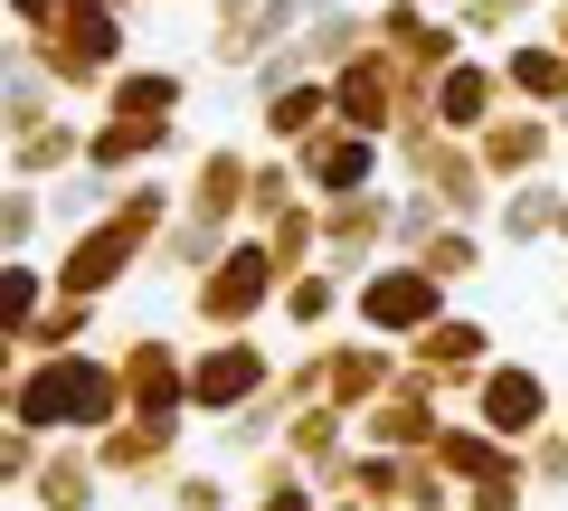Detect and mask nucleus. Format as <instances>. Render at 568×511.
<instances>
[{"label":"nucleus","mask_w":568,"mask_h":511,"mask_svg":"<svg viewBox=\"0 0 568 511\" xmlns=\"http://www.w3.org/2000/svg\"><path fill=\"white\" fill-rule=\"evenodd\" d=\"M294 181H313L323 200H351V190L379 181V133H351V123H323L294 143Z\"/></svg>","instance_id":"4"},{"label":"nucleus","mask_w":568,"mask_h":511,"mask_svg":"<svg viewBox=\"0 0 568 511\" xmlns=\"http://www.w3.org/2000/svg\"><path fill=\"white\" fill-rule=\"evenodd\" d=\"M436 304H446V285H436L426 266H379L361 285V323L369 331H426V323H436Z\"/></svg>","instance_id":"7"},{"label":"nucleus","mask_w":568,"mask_h":511,"mask_svg":"<svg viewBox=\"0 0 568 511\" xmlns=\"http://www.w3.org/2000/svg\"><path fill=\"white\" fill-rule=\"evenodd\" d=\"M20 427L48 436V427H104V417L123 408V369H104L95 350H48L39 369L20 379Z\"/></svg>","instance_id":"1"},{"label":"nucleus","mask_w":568,"mask_h":511,"mask_svg":"<svg viewBox=\"0 0 568 511\" xmlns=\"http://www.w3.org/2000/svg\"><path fill=\"white\" fill-rule=\"evenodd\" d=\"M171 502H181V511H227V492L209 483V473H181V483H171Z\"/></svg>","instance_id":"28"},{"label":"nucleus","mask_w":568,"mask_h":511,"mask_svg":"<svg viewBox=\"0 0 568 511\" xmlns=\"http://www.w3.org/2000/svg\"><path fill=\"white\" fill-rule=\"evenodd\" d=\"M114 10H133V0H114Z\"/></svg>","instance_id":"32"},{"label":"nucleus","mask_w":568,"mask_h":511,"mask_svg":"<svg viewBox=\"0 0 568 511\" xmlns=\"http://www.w3.org/2000/svg\"><path fill=\"white\" fill-rule=\"evenodd\" d=\"M379 379H388L379 350H332V360H323V389H332V398H369Z\"/></svg>","instance_id":"23"},{"label":"nucleus","mask_w":568,"mask_h":511,"mask_svg":"<svg viewBox=\"0 0 568 511\" xmlns=\"http://www.w3.org/2000/svg\"><path fill=\"white\" fill-rule=\"evenodd\" d=\"M503 85L540 114H568V48L559 39H511L503 48Z\"/></svg>","instance_id":"12"},{"label":"nucleus","mask_w":568,"mask_h":511,"mask_svg":"<svg viewBox=\"0 0 568 511\" xmlns=\"http://www.w3.org/2000/svg\"><path fill=\"white\" fill-rule=\"evenodd\" d=\"M474 408H484L493 436H540L549 379H540V369H484V379H474Z\"/></svg>","instance_id":"10"},{"label":"nucleus","mask_w":568,"mask_h":511,"mask_svg":"<svg viewBox=\"0 0 568 511\" xmlns=\"http://www.w3.org/2000/svg\"><path fill=\"white\" fill-rule=\"evenodd\" d=\"M265 133L275 143H304V133H323L332 123V76H294V85H265Z\"/></svg>","instance_id":"16"},{"label":"nucleus","mask_w":568,"mask_h":511,"mask_svg":"<svg viewBox=\"0 0 568 511\" xmlns=\"http://www.w3.org/2000/svg\"><path fill=\"white\" fill-rule=\"evenodd\" d=\"M123 398H133L142 417H162V427L190 408V369L171 360V341H133V360H123Z\"/></svg>","instance_id":"13"},{"label":"nucleus","mask_w":568,"mask_h":511,"mask_svg":"<svg viewBox=\"0 0 568 511\" xmlns=\"http://www.w3.org/2000/svg\"><path fill=\"white\" fill-rule=\"evenodd\" d=\"M256 389H265V350L256 341H219L209 360H190V408H227L237 417Z\"/></svg>","instance_id":"9"},{"label":"nucleus","mask_w":568,"mask_h":511,"mask_svg":"<svg viewBox=\"0 0 568 511\" xmlns=\"http://www.w3.org/2000/svg\"><path fill=\"white\" fill-rule=\"evenodd\" d=\"M181 104H190V76H181V67H114V85H104V114L181 123Z\"/></svg>","instance_id":"14"},{"label":"nucleus","mask_w":568,"mask_h":511,"mask_svg":"<svg viewBox=\"0 0 568 511\" xmlns=\"http://www.w3.org/2000/svg\"><path fill=\"white\" fill-rule=\"evenodd\" d=\"M162 227H171V190H162V181H133V190L114 200V218H95L77 246H67V285H77V294H104L142 246L162 237Z\"/></svg>","instance_id":"3"},{"label":"nucleus","mask_w":568,"mask_h":511,"mask_svg":"<svg viewBox=\"0 0 568 511\" xmlns=\"http://www.w3.org/2000/svg\"><path fill=\"white\" fill-rule=\"evenodd\" d=\"M493 227H503L511 246H530V237H549V227H559V190H540V181H521V190H511V200H503V218H493Z\"/></svg>","instance_id":"20"},{"label":"nucleus","mask_w":568,"mask_h":511,"mask_svg":"<svg viewBox=\"0 0 568 511\" xmlns=\"http://www.w3.org/2000/svg\"><path fill=\"white\" fill-rule=\"evenodd\" d=\"M29 48H39L48 85L104 95V85H114V67H123V10H114V0H58V20H48Z\"/></svg>","instance_id":"2"},{"label":"nucleus","mask_w":568,"mask_h":511,"mask_svg":"<svg viewBox=\"0 0 568 511\" xmlns=\"http://www.w3.org/2000/svg\"><path fill=\"white\" fill-rule=\"evenodd\" d=\"M256 511H313V492H304V483H284V473H275V492H256Z\"/></svg>","instance_id":"30"},{"label":"nucleus","mask_w":568,"mask_h":511,"mask_svg":"<svg viewBox=\"0 0 568 511\" xmlns=\"http://www.w3.org/2000/svg\"><path fill=\"white\" fill-rule=\"evenodd\" d=\"M284 313H294V323H323V313H332V275H304V285H284Z\"/></svg>","instance_id":"27"},{"label":"nucleus","mask_w":568,"mask_h":511,"mask_svg":"<svg viewBox=\"0 0 568 511\" xmlns=\"http://www.w3.org/2000/svg\"><path fill=\"white\" fill-rule=\"evenodd\" d=\"M39 511H95V464L85 454H39Z\"/></svg>","instance_id":"19"},{"label":"nucleus","mask_w":568,"mask_h":511,"mask_svg":"<svg viewBox=\"0 0 568 511\" xmlns=\"http://www.w3.org/2000/svg\"><path fill=\"white\" fill-rule=\"evenodd\" d=\"M104 200H114V190H104V171H85V181H67L58 200H48V208H58V218H95Z\"/></svg>","instance_id":"26"},{"label":"nucleus","mask_w":568,"mask_h":511,"mask_svg":"<svg viewBox=\"0 0 568 511\" xmlns=\"http://www.w3.org/2000/svg\"><path fill=\"white\" fill-rule=\"evenodd\" d=\"M29 237H39V190L10 181V190H0V256H20Z\"/></svg>","instance_id":"25"},{"label":"nucleus","mask_w":568,"mask_h":511,"mask_svg":"<svg viewBox=\"0 0 568 511\" xmlns=\"http://www.w3.org/2000/svg\"><path fill=\"white\" fill-rule=\"evenodd\" d=\"M474 350H484V323H426V331H417V360H426V379H446V389L474 369Z\"/></svg>","instance_id":"18"},{"label":"nucleus","mask_w":568,"mask_h":511,"mask_svg":"<svg viewBox=\"0 0 568 511\" xmlns=\"http://www.w3.org/2000/svg\"><path fill=\"white\" fill-rule=\"evenodd\" d=\"M540 0H455V29L465 39H521Z\"/></svg>","instance_id":"21"},{"label":"nucleus","mask_w":568,"mask_h":511,"mask_svg":"<svg viewBox=\"0 0 568 511\" xmlns=\"http://www.w3.org/2000/svg\"><path fill=\"white\" fill-rule=\"evenodd\" d=\"M29 331H39V341H77V331H85V304H58V313H39Z\"/></svg>","instance_id":"29"},{"label":"nucleus","mask_w":568,"mask_h":511,"mask_svg":"<svg viewBox=\"0 0 568 511\" xmlns=\"http://www.w3.org/2000/svg\"><path fill=\"white\" fill-rule=\"evenodd\" d=\"M0 152H10V171H20V181H48V171L85 162V133H77V123H58V114H39L29 133H0Z\"/></svg>","instance_id":"17"},{"label":"nucleus","mask_w":568,"mask_h":511,"mask_svg":"<svg viewBox=\"0 0 568 511\" xmlns=\"http://www.w3.org/2000/svg\"><path fill=\"white\" fill-rule=\"evenodd\" d=\"M549 143H559V123L530 104V114H503V123H484L474 133V152H484V171L493 181H530V171L549 162Z\"/></svg>","instance_id":"8"},{"label":"nucleus","mask_w":568,"mask_h":511,"mask_svg":"<svg viewBox=\"0 0 568 511\" xmlns=\"http://www.w3.org/2000/svg\"><path fill=\"white\" fill-rule=\"evenodd\" d=\"M503 95H511V85H503V67H493V58H474V48H465V58H455L446 76L426 85V114L446 123V133H465V143H474V133H484V123L503 114Z\"/></svg>","instance_id":"6"},{"label":"nucleus","mask_w":568,"mask_h":511,"mask_svg":"<svg viewBox=\"0 0 568 511\" xmlns=\"http://www.w3.org/2000/svg\"><path fill=\"white\" fill-rule=\"evenodd\" d=\"M181 143V123H142V114H104L85 123V171H142L152 152Z\"/></svg>","instance_id":"11"},{"label":"nucleus","mask_w":568,"mask_h":511,"mask_svg":"<svg viewBox=\"0 0 568 511\" xmlns=\"http://www.w3.org/2000/svg\"><path fill=\"white\" fill-rule=\"evenodd\" d=\"M209 275H219V285L190 294V304H200V323H246V313L275 294V275H284V266H275V246H265V237H237Z\"/></svg>","instance_id":"5"},{"label":"nucleus","mask_w":568,"mask_h":511,"mask_svg":"<svg viewBox=\"0 0 568 511\" xmlns=\"http://www.w3.org/2000/svg\"><path fill=\"white\" fill-rule=\"evenodd\" d=\"M39 323V266H20V256H0V331Z\"/></svg>","instance_id":"24"},{"label":"nucleus","mask_w":568,"mask_h":511,"mask_svg":"<svg viewBox=\"0 0 568 511\" xmlns=\"http://www.w3.org/2000/svg\"><path fill=\"white\" fill-rule=\"evenodd\" d=\"M417 266H426V275H436V285H465V275H474V266H484V246H474V237H465V227H436V237H426V246H417Z\"/></svg>","instance_id":"22"},{"label":"nucleus","mask_w":568,"mask_h":511,"mask_svg":"<svg viewBox=\"0 0 568 511\" xmlns=\"http://www.w3.org/2000/svg\"><path fill=\"white\" fill-rule=\"evenodd\" d=\"M388 227H398V218H388L379 190H351V200H332V208H323V246L342 256V266H361V256L388 237Z\"/></svg>","instance_id":"15"},{"label":"nucleus","mask_w":568,"mask_h":511,"mask_svg":"<svg viewBox=\"0 0 568 511\" xmlns=\"http://www.w3.org/2000/svg\"><path fill=\"white\" fill-rule=\"evenodd\" d=\"M0 10H10V20H20V29H29V39H39V29H48V20H58V0H0Z\"/></svg>","instance_id":"31"}]
</instances>
